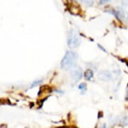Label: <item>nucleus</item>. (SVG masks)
<instances>
[{
    "label": "nucleus",
    "instance_id": "obj_4",
    "mask_svg": "<svg viewBox=\"0 0 128 128\" xmlns=\"http://www.w3.org/2000/svg\"><path fill=\"white\" fill-rule=\"evenodd\" d=\"M98 78L104 82H109L112 79V74L109 70H103L99 73Z\"/></svg>",
    "mask_w": 128,
    "mask_h": 128
},
{
    "label": "nucleus",
    "instance_id": "obj_2",
    "mask_svg": "<svg viewBox=\"0 0 128 128\" xmlns=\"http://www.w3.org/2000/svg\"><path fill=\"white\" fill-rule=\"evenodd\" d=\"M81 40L74 30H70L68 34L67 44L70 48H76L80 46Z\"/></svg>",
    "mask_w": 128,
    "mask_h": 128
},
{
    "label": "nucleus",
    "instance_id": "obj_8",
    "mask_svg": "<svg viewBox=\"0 0 128 128\" xmlns=\"http://www.w3.org/2000/svg\"><path fill=\"white\" fill-rule=\"evenodd\" d=\"M86 88V84L84 83V82H82L81 84H79V86H78V88L80 89V90H83L84 88Z\"/></svg>",
    "mask_w": 128,
    "mask_h": 128
},
{
    "label": "nucleus",
    "instance_id": "obj_9",
    "mask_svg": "<svg viewBox=\"0 0 128 128\" xmlns=\"http://www.w3.org/2000/svg\"><path fill=\"white\" fill-rule=\"evenodd\" d=\"M109 2H110V0H100V2H99V4L101 5H103L106 4V3Z\"/></svg>",
    "mask_w": 128,
    "mask_h": 128
},
{
    "label": "nucleus",
    "instance_id": "obj_10",
    "mask_svg": "<svg viewBox=\"0 0 128 128\" xmlns=\"http://www.w3.org/2000/svg\"><path fill=\"white\" fill-rule=\"evenodd\" d=\"M98 46H99V48H100V49H101V50H103V52H107V50H105V49L104 48H103V46H101L100 44H98Z\"/></svg>",
    "mask_w": 128,
    "mask_h": 128
},
{
    "label": "nucleus",
    "instance_id": "obj_3",
    "mask_svg": "<svg viewBox=\"0 0 128 128\" xmlns=\"http://www.w3.org/2000/svg\"><path fill=\"white\" fill-rule=\"evenodd\" d=\"M70 76L75 82H78L82 77V70L79 66H74L71 69Z\"/></svg>",
    "mask_w": 128,
    "mask_h": 128
},
{
    "label": "nucleus",
    "instance_id": "obj_7",
    "mask_svg": "<svg viewBox=\"0 0 128 128\" xmlns=\"http://www.w3.org/2000/svg\"><path fill=\"white\" fill-rule=\"evenodd\" d=\"M42 82V80H34V82L32 83V84L30 85V88H34L36 86L40 85L41 83Z\"/></svg>",
    "mask_w": 128,
    "mask_h": 128
},
{
    "label": "nucleus",
    "instance_id": "obj_1",
    "mask_svg": "<svg viewBox=\"0 0 128 128\" xmlns=\"http://www.w3.org/2000/svg\"><path fill=\"white\" fill-rule=\"evenodd\" d=\"M77 60L78 54L75 52L71 50L67 51L61 60L60 66L62 69L64 70L72 69L75 66Z\"/></svg>",
    "mask_w": 128,
    "mask_h": 128
},
{
    "label": "nucleus",
    "instance_id": "obj_6",
    "mask_svg": "<svg viewBox=\"0 0 128 128\" xmlns=\"http://www.w3.org/2000/svg\"><path fill=\"white\" fill-rule=\"evenodd\" d=\"M80 1L88 7L92 6L93 5V0H80Z\"/></svg>",
    "mask_w": 128,
    "mask_h": 128
},
{
    "label": "nucleus",
    "instance_id": "obj_12",
    "mask_svg": "<svg viewBox=\"0 0 128 128\" xmlns=\"http://www.w3.org/2000/svg\"></svg>",
    "mask_w": 128,
    "mask_h": 128
},
{
    "label": "nucleus",
    "instance_id": "obj_11",
    "mask_svg": "<svg viewBox=\"0 0 128 128\" xmlns=\"http://www.w3.org/2000/svg\"><path fill=\"white\" fill-rule=\"evenodd\" d=\"M127 99H128V96H127Z\"/></svg>",
    "mask_w": 128,
    "mask_h": 128
},
{
    "label": "nucleus",
    "instance_id": "obj_5",
    "mask_svg": "<svg viewBox=\"0 0 128 128\" xmlns=\"http://www.w3.org/2000/svg\"><path fill=\"white\" fill-rule=\"evenodd\" d=\"M93 75H94L93 72H92V70L90 69L86 70L84 74V76L86 80H90L93 77Z\"/></svg>",
    "mask_w": 128,
    "mask_h": 128
}]
</instances>
